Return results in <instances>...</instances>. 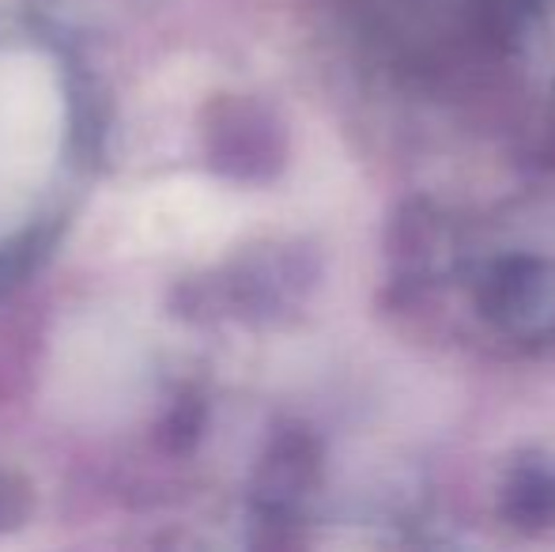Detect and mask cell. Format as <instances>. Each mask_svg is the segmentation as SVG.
<instances>
[{
  "mask_svg": "<svg viewBox=\"0 0 555 552\" xmlns=\"http://www.w3.org/2000/svg\"><path fill=\"white\" fill-rule=\"evenodd\" d=\"M23 515H27V488L8 473H0V530L15 526Z\"/></svg>",
  "mask_w": 555,
  "mask_h": 552,
  "instance_id": "1",
  "label": "cell"
}]
</instances>
